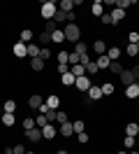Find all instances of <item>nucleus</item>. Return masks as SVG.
<instances>
[{
  "instance_id": "18",
  "label": "nucleus",
  "mask_w": 139,
  "mask_h": 154,
  "mask_svg": "<svg viewBox=\"0 0 139 154\" xmlns=\"http://www.w3.org/2000/svg\"><path fill=\"white\" fill-rule=\"evenodd\" d=\"M70 72H72L74 77H83V75H86V68H83L81 63H77V66H72V68H70Z\"/></svg>"
},
{
  "instance_id": "7",
  "label": "nucleus",
  "mask_w": 139,
  "mask_h": 154,
  "mask_svg": "<svg viewBox=\"0 0 139 154\" xmlns=\"http://www.w3.org/2000/svg\"><path fill=\"white\" fill-rule=\"evenodd\" d=\"M56 135H58V131L54 128V124H46L44 128H42V138H46V140H54Z\"/></svg>"
},
{
  "instance_id": "17",
  "label": "nucleus",
  "mask_w": 139,
  "mask_h": 154,
  "mask_svg": "<svg viewBox=\"0 0 139 154\" xmlns=\"http://www.w3.org/2000/svg\"><path fill=\"white\" fill-rule=\"evenodd\" d=\"M44 103L51 107V110H58V107H60V98H58V96H49Z\"/></svg>"
},
{
  "instance_id": "26",
  "label": "nucleus",
  "mask_w": 139,
  "mask_h": 154,
  "mask_svg": "<svg viewBox=\"0 0 139 154\" xmlns=\"http://www.w3.org/2000/svg\"><path fill=\"white\" fill-rule=\"evenodd\" d=\"M107 56H109L111 61L120 58V47H109V49H107Z\"/></svg>"
},
{
  "instance_id": "48",
  "label": "nucleus",
  "mask_w": 139,
  "mask_h": 154,
  "mask_svg": "<svg viewBox=\"0 0 139 154\" xmlns=\"http://www.w3.org/2000/svg\"><path fill=\"white\" fill-rule=\"evenodd\" d=\"M79 135V143H88V133H86V131H83V133H77Z\"/></svg>"
},
{
  "instance_id": "34",
  "label": "nucleus",
  "mask_w": 139,
  "mask_h": 154,
  "mask_svg": "<svg viewBox=\"0 0 139 154\" xmlns=\"http://www.w3.org/2000/svg\"><path fill=\"white\" fill-rule=\"evenodd\" d=\"M125 54H128V56H137V54H139V47H137V45H130V42H128V47H125Z\"/></svg>"
},
{
  "instance_id": "21",
  "label": "nucleus",
  "mask_w": 139,
  "mask_h": 154,
  "mask_svg": "<svg viewBox=\"0 0 139 154\" xmlns=\"http://www.w3.org/2000/svg\"><path fill=\"white\" fill-rule=\"evenodd\" d=\"M72 7H74V0H63V2H58V10H63L65 14L72 12Z\"/></svg>"
},
{
  "instance_id": "25",
  "label": "nucleus",
  "mask_w": 139,
  "mask_h": 154,
  "mask_svg": "<svg viewBox=\"0 0 139 154\" xmlns=\"http://www.w3.org/2000/svg\"><path fill=\"white\" fill-rule=\"evenodd\" d=\"M30 66H33V70H37V72H39V70H42V68H44V58H30Z\"/></svg>"
},
{
  "instance_id": "3",
  "label": "nucleus",
  "mask_w": 139,
  "mask_h": 154,
  "mask_svg": "<svg viewBox=\"0 0 139 154\" xmlns=\"http://www.w3.org/2000/svg\"><path fill=\"white\" fill-rule=\"evenodd\" d=\"M74 87L79 89V91H86V94H88V89L93 87V82L88 79V75H83V77H77V82H74Z\"/></svg>"
},
{
  "instance_id": "47",
  "label": "nucleus",
  "mask_w": 139,
  "mask_h": 154,
  "mask_svg": "<svg viewBox=\"0 0 139 154\" xmlns=\"http://www.w3.org/2000/svg\"><path fill=\"white\" fill-rule=\"evenodd\" d=\"M49 56H51V51H49V49H42V51H39V58H44V61H46Z\"/></svg>"
},
{
  "instance_id": "51",
  "label": "nucleus",
  "mask_w": 139,
  "mask_h": 154,
  "mask_svg": "<svg viewBox=\"0 0 139 154\" xmlns=\"http://www.w3.org/2000/svg\"><path fill=\"white\" fill-rule=\"evenodd\" d=\"M132 75H135V79L139 82V66H135V68H132Z\"/></svg>"
},
{
  "instance_id": "45",
  "label": "nucleus",
  "mask_w": 139,
  "mask_h": 154,
  "mask_svg": "<svg viewBox=\"0 0 139 154\" xmlns=\"http://www.w3.org/2000/svg\"><path fill=\"white\" fill-rule=\"evenodd\" d=\"M49 110H51V107L46 105V103H42V105H39V115H49Z\"/></svg>"
},
{
  "instance_id": "33",
  "label": "nucleus",
  "mask_w": 139,
  "mask_h": 154,
  "mask_svg": "<svg viewBox=\"0 0 139 154\" xmlns=\"http://www.w3.org/2000/svg\"><path fill=\"white\" fill-rule=\"evenodd\" d=\"M109 70H111V72H114V75H120V72H123V66H120L118 61H111Z\"/></svg>"
},
{
  "instance_id": "32",
  "label": "nucleus",
  "mask_w": 139,
  "mask_h": 154,
  "mask_svg": "<svg viewBox=\"0 0 139 154\" xmlns=\"http://www.w3.org/2000/svg\"><path fill=\"white\" fill-rule=\"evenodd\" d=\"M74 54H79V56H81V54H88V47H86L83 42H77V45H74Z\"/></svg>"
},
{
  "instance_id": "24",
  "label": "nucleus",
  "mask_w": 139,
  "mask_h": 154,
  "mask_svg": "<svg viewBox=\"0 0 139 154\" xmlns=\"http://www.w3.org/2000/svg\"><path fill=\"white\" fill-rule=\"evenodd\" d=\"M51 42H56V45L65 42V33L63 30H54V33H51Z\"/></svg>"
},
{
  "instance_id": "9",
  "label": "nucleus",
  "mask_w": 139,
  "mask_h": 154,
  "mask_svg": "<svg viewBox=\"0 0 139 154\" xmlns=\"http://www.w3.org/2000/svg\"><path fill=\"white\" fill-rule=\"evenodd\" d=\"M42 103H44V98L37 96V94H33V96L28 98V105L33 107V110H39V105H42Z\"/></svg>"
},
{
  "instance_id": "6",
  "label": "nucleus",
  "mask_w": 139,
  "mask_h": 154,
  "mask_svg": "<svg viewBox=\"0 0 139 154\" xmlns=\"http://www.w3.org/2000/svg\"><path fill=\"white\" fill-rule=\"evenodd\" d=\"M120 82H123V87H130V84H135L137 79L132 75V70H123V72H120Z\"/></svg>"
},
{
  "instance_id": "11",
  "label": "nucleus",
  "mask_w": 139,
  "mask_h": 154,
  "mask_svg": "<svg viewBox=\"0 0 139 154\" xmlns=\"http://www.w3.org/2000/svg\"><path fill=\"white\" fill-rule=\"evenodd\" d=\"M88 98H91V100H100L102 98V89L97 87V84H93V87L88 89Z\"/></svg>"
},
{
  "instance_id": "19",
  "label": "nucleus",
  "mask_w": 139,
  "mask_h": 154,
  "mask_svg": "<svg viewBox=\"0 0 139 154\" xmlns=\"http://www.w3.org/2000/svg\"><path fill=\"white\" fill-rule=\"evenodd\" d=\"M46 124H51L46 115H37V117H35V126H37V128H44Z\"/></svg>"
},
{
  "instance_id": "57",
  "label": "nucleus",
  "mask_w": 139,
  "mask_h": 154,
  "mask_svg": "<svg viewBox=\"0 0 139 154\" xmlns=\"http://www.w3.org/2000/svg\"><path fill=\"white\" fill-rule=\"evenodd\" d=\"M137 84H139V82H137Z\"/></svg>"
},
{
  "instance_id": "22",
  "label": "nucleus",
  "mask_w": 139,
  "mask_h": 154,
  "mask_svg": "<svg viewBox=\"0 0 139 154\" xmlns=\"http://www.w3.org/2000/svg\"><path fill=\"white\" fill-rule=\"evenodd\" d=\"M125 135H139V124L130 122V124L125 126Z\"/></svg>"
},
{
  "instance_id": "42",
  "label": "nucleus",
  "mask_w": 139,
  "mask_h": 154,
  "mask_svg": "<svg viewBox=\"0 0 139 154\" xmlns=\"http://www.w3.org/2000/svg\"><path fill=\"white\" fill-rule=\"evenodd\" d=\"M100 21H102V23H107V26H111V23H114V19H111V14H109V12H104V14L100 17Z\"/></svg>"
},
{
  "instance_id": "13",
  "label": "nucleus",
  "mask_w": 139,
  "mask_h": 154,
  "mask_svg": "<svg viewBox=\"0 0 139 154\" xmlns=\"http://www.w3.org/2000/svg\"><path fill=\"white\" fill-rule=\"evenodd\" d=\"M93 49H95V51H97V54H107V45H104V40H95V42H93Z\"/></svg>"
},
{
  "instance_id": "49",
  "label": "nucleus",
  "mask_w": 139,
  "mask_h": 154,
  "mask_svg": "<svg viewBox=\"0 0 139 154\" xmlns=\"http://www.w3.org/2000/svg\"><path fill=\"white\" fill-rule=\"evenodd\" d=\"M39 40H42V42H51V35H49V33H46V30H44V33L39 35Z\"/></svg>"
},
{
  "instance_id": "12",
  "label": "nucleus",
  "mask_w": 139,
  "mask_h": 154,
  "mask_svg": "<svg viewBox=\"0 0 139 154\" xmlns=\"http://www.w3.org/2000/svg\"><path fill=\"white\" fill-rule=\"evenodd\" d=\"M58 133H60V135H65V138H70V135L74 133V128H72V124L67 122V124H60V128H58Z\"/></svg>"
},
{
  "instance_id": "14",
  "label": "nucleus",
  "mask_w": 139,
  "mask_h": 154,
  "mask_svg": "<svg viewBox=\"0 0 139 154\" xmlns=\"http://www.w3.org/2000/svg\"><path fill=\"white\" fill-rule=\"evenodd\" d=\"M39 51H42V49L37 47L35 42H28V56H30V58H37V56H39Z\"/></svg>"
},
{
  "instance_id": "56",
  "label": "nucleus",
  "mask_w": 139,
  "mask_h": 154,
  "mask_svg": "<svg viewBox=\"0 0 139 154\" xmlns=\"http://www.w3.org/2000/svg\"><path fill=\"white\" fill-rule=\"evenodd\" d=\"M118 154H125V152H118Z\"/></svg>"
},
{
  "instance_id": "2",
  "label": "nucleus",
  "mask_w": 139,
  "mask_h": 154,
  "mask_svg": "<svg viewBox=\"0 0 139 154\" xmlns=\"http://www.w3.org/2000/svg\"><path fill=\"white\" fill-rule=\"evenodd\" d=\"M63 33H65V40H70V42H79V38H81V28L77 26V23H65V28H63Z\"/></svg>"
},
{
  "instance_id": "27",
  "label": "nucleus",
  "mask_w": 139,
  "mask_h": 154,
  "mask_svg": "<svg viewBox=\"0 0 139 154\" xmlns=\"http://www.w3.org/2000/svg\"><path fill=\"white\" fill-rule=\"evenodd\" d=\"M100 89H102V96H111V94H114V84H111V82H104Z\"/></svg>"
},
{
  "instance_id": "38",
  "label": "nucleus",
  "mask_w": 139,
  "mask_h": 154,
  "mask_svg": "<svg viewBox=\"0 0 139 154\" xmlns=\"http://www.w3.org/2000/svg\"><path fill=\"white\" fill-rule=\"evenodd\" d=\"M2 124H5V126H14V115L5 112V115H2Z\"/></svg>"
},
{
  "instance_id": "28",
  "label": "nucleus",
  "mask_w": 139,
  "mask_h": 154,
  "mask_svg": "<svg viewBox=\"0 0 139 154\" xmlns=\"http://www.w3.org/2000/svg\"><path fill=\"white\" fill-rule=\"evenodd\" d=\"M72 128H74V133H83V131H86V124H83L81 119H77V122H72Z\"/></svg>"
},
{
  "instance_id": "15",
  "label": "nucleus",
  "mask_w": 139,
  "mask_h": 154,
  "mask_svg": "<svg viewBox=\"0 0 139 154\" xmlns=\"http://www.w3.org/2000/svg\"><path fill=\"white\" fill-rule=\"evenodd\" d=\"M60 82H63L65 87H72L74 82H77V77H74L72 72H65V75H60Z\"/></svg>"
},
{
  "instance_id": "53",
  "label": "nucleus",
  "mask_w": 139,
  "mask_h": 154,
  "mask_svg": "<svg viewBox=\"0 0 139 154\" xmlns=\"http://www.w3.org/2000/svg\"><path fill=\"white\" fill-rule=\"evenodd\" d=\"M5 154H14V149H12V147H9V149H5Z\"/></svg>"
},
{
  "instance_id": "52",
  "label": "nucleus",
  "mask_w": 139,
  "mask_h": 154,
  "mask_svg": "<svg viewBox=\"0 0 139 154\" xmlns=\"http://www.w3.org/2000/svg\"><path fill=\"white\" fill-rule=\"evenodd\" d=\"M56 154H70V152H67V149H58Z\"/></svg>"
},
{
  "instance_id": "36",
  "label": "nucleus",
  "mask_w": 139,
  "mask_h": 154,
  "mask_svg": "<svg viewBox=\"0 0 139 154\" xmlns=\"http://www.w3.org/2000/svg\"><path fill=\"white\" fill-rule=\"evenodd\" d=\"M23 128H26V131L35 128V117H26V119H23Z\"/></svg>"
},
{
  "instance_id": "46",
  "label": "nucleus",
  "mask_w": 139,
  "mask_h": 154,
  "mask_svg": "<svg viewBox=\"0 0 139 154\" xmlns=\"http://www.w3.org/2000/svg\"><path fill=\"white\" fill-rule=\"evenodd\" d=\"M14 154H26V147L23 145H14Z\"/></svg>"
},
{
  "instance_id": "10",
  "label": "nucleus",
  "mask_w": 139,
  "mask_h": 154,
  "mask_svg": "<svg viewBox=\"0 0 139 154\" xmlns=\"http://www.w3.org/2000/svg\"><path fill=\"white\" fill-rule=\"evenodd\" d=\"M95 63H97V68H100V70H104V68H109V66H111V58L107 56V54H102V56L95 58Z\"/></svg>"
},
{
  "instance_id": "41",
  "label": "nucleus",
  "mask_w": 139,
  "mask_h": 154,
  "mask_svg": "<svg viewBox=\"0 0 139 154\" xmlns=\"http://www.w3.org/2000/svg\"><path fill=\"white\" fill-rule=\"evenodd\" d=\"M54 30H58V23H56L54 19H51V21H46V33H49V35H51V33H54Z\"/></svg>"
},
{
  "instance_id": "5",
  "label": "nucleus",
  "mask_w": 139,
  "mask_h": 154,
  "mask_svg": "<svg viewBox=\"0 0 139 154\" xmlns=\"http://www.w3.org/2000/svg\"><path fill=\"white\" fill-rule=\"evenodd\" d=\"M28 138V140H30V143H37V140H42V128H30V131H26V133H23Z\"/></svg>"
},
{
  "instance_id": "1",
  "label": "nucleus",
  "mask_w": 139,
  "mask_h": 154,
  "mask_svg": "<svg viewBox=\"0 0 139 154\" xmlns=\"http://www.w3.org/2000/svg\"><path fill=\"white\" fill-rule=\"evenodd\" d=\"M56 12H58V2H54V0H46V2H42V7H39V14H42L46 21L54 19Z\"/></svg>"
},
{
  "instance_id": "30",
  "label": "nucleus",
  "mask_w": 139,
  "mask_h": 154,
  "mask_svg": "<svg viewBox=\"0 0 139 154\" xmlns=\"http://www.w3.org/2000/svg\"><path fill=\"white\" fill-rule=\"evenodd\" d=\"M30 40H33V30H30V28H23V30H21V42H26V45H28Z\"/></svg>"
},
{
  "instance_id": "55",
  "label": "nucleus",
  "mask_w": 139,
  "mask_h": 154,
  "mask_svg": "<svg viewBox=\"0 0 139 154\" xmlns=\"http://www.w3.org/2000/svg\"><path fill=\"white\" fill-rule=\"evenodd\" d=\"M26 154H35V152H26Z\"/></svg>"
},
{
  "instance_id": "43",
  "label": "nucleus",
  "mask_w": 139,
  "mask_h": 154,
  "mask_svg": "<svg viewBox=\"0 0 139 154\" xmlns=\"http://www.w3.org/2000/svg\"><path fill=\"white\" fill-rule=\"evenodd\" d=\"M128 42H130V45H139V33H135V30H132V33L128 35Z\"/></svg>"
},
{
  "instance_id": "37",
  "label": "nucleus",
  "mask_w": 139,
  "mask_h": 154,
  "mask_svg": "<svg viewBox=\"0 0 139 154\" xmlns=\"http://www.w3.org/2000/svg\"><path fill=\"white\" fill-rule=\"evenodd\" d=\"M135 140H137L135 135H125V138H123V145H125L128 149H132V147H135Z\"/></svg>"
},
{
  "instance_id": "54",
  "label": "nucleus",
  "mask_w": 139,
  "mask_h": 154,
  "mask_svg": "<svg viewBox=\"0 0 139 154\" xmlns=\"http://www.w3.org/2000/svg\"><path fill=\"white\" fill-rule=\"evenodd\" d=\"M130 154H139V152H130Z\"/></svg>"
},
{
  "instance_id": "23",
  "label": "nucleus",
  "mask_w": 139,
  "mask_h": 154,
  "mask_svg": "<svg viewBox=\"0 0 139 154\" xmlns=\"http://www.w3.org/2000/svg\"><path fill=\"white\" fill-rule=\"evenodd\" d=\"M91 12H93V14H95V17H102V14H104V5H102L100 0H97V2H93Z\"/></svg>"
},
{
  "instance_id": "20",
  "label": "nucleus",
  "mask_w": 139,
  "mask_h": 154,
  "mask_svg": "<svg viewBox=\"0 0 139 154\" xmlns=\"http://www.w3.org/2000/svg\"><path fill=\"white\" fill-rule=\"evenodd\" d=\"M56 122H58V124H67V122H70V115L63 112V110H56Z\"/></svg>"
},
{
  "instance_id": "50",
  "label": "nucleus",
  "mask_w": 139,
  "mask_h": 154,
  "mask_svg": "<svg viewBox=\"0 0 139 154\" xmlns=\"http://www.w3.org/2000/svg\"><path fill=\"white\" fill-rule=\"evenodd\" d=\"M46 117H49V122H56V110H49V115H46Z\"/></svg>"
},
{
  "instance_id": "31",
  "label": "nucleus",
  "mask_w": 139,
  "mask_h": 154,
  "mask_svg": "<svg viewBox=\"0 0 139 154\" xmlns=\"http://www.w3.org/2000/svg\"><path fill=\"white\" fill-rule=\"evenodd\" d=\"M5 112L14 115V112H16V100H5Z\"/></svg>"
},
{
  "instance_id": "4",
  "label": "nucleus",
  "mask_w": 139,
  "mask_h": 154,
  "mask_svg": "<svg viewBox=\"0 0 139 154\" xmlns=\"http://www.w3.org/2000/svg\"><path fill=\"white\" fill-rule=\"evenodd\" d=\"M14 56H19V58H23V56H28V45L26 42H14Z\"/></svg>"
},
{
  "instance_id": "40",
  "label": "nucleus",
  "mask_w": 139,
  "mask_h": 154,
  "mask_svg": "<svg viewBox=\"0 0 139 154\" xmlns=\"http://www.w3.org/2000/svg\"><path fill=\"white\" fill-rule=\"evenodd\" d=\"M67 61H70V51H58V63H67Z\"/></svg>"
},
{
  "instance_id": "8",
  "label": "nucleus",
  "mask_w": 139,
  "mask_h": 154,
  "mask_svg": "<svg viewBox=\"0 0 139 154\" xmlns=\"http://www.w3.org/2000/svg\"><path fill=\"white\" fill-rule=\"evenodd\" d=\"M125 98H139V84L137 82L130 84V87H125Z\"/></svg>"
},
{
  "instance_id": "29",
  "label": "nucleus",
  "mask_w": 139,
  "mask_h": 154,
  "mask_svg": "<svg viewBox=\"0 0 139 154\" xmlns=\"http://www.w3.org/2000/svg\"><path fill=\"white\" fill-rule=\"evenodd\" d=\"M54 21H56V23H67V14H65L63 10H58V12H56V17H54Z\"/></svg>"
},
{
  "instance_id": "39",
  "label": "nucleus",
  "mask_w": 139,
  "mask_h": 154,
  "mask_svg": "<svg viewBox=\"0 0 139 154\" xmlns=\"http://www.w3.org/2000/svg\"><path fill=\"white\" fill-rule=\"evenodd\" d=\"M130 5H135V2H132V0H116V7H118V10H128Z\"/></svg>"
},
{
  "instance_id": "35",
  "label": "nucleus",
  "mask_w": 139,
  "mask_h": 154,
  "mask_svg": "<svg viewBox=\"0 0 139 154\" xmlns=\"http://www.w3.org/2000/svg\"><path fill=\"white\" fill-rule=\"evenodd\" d=\"M97 70H100V68H97V63H95V61H91V63L86 66V75H95Z\"/></svg>"
},
{
  "instance_id": "16",
  "label": "nucleus",
  "mask_w": 139,
  "mask_h": 154,
  "mask_svg": "<svg viewBox=\"0 0 139 154\" xmlns=\"http://www.w3.org/2000/svg\"><path fill=\"white\" fill-rule=\"evenodd\" d=\"M111 19H114V23H118V21H123V17H125V10H118V7H114V12H109Z\"/></svg>"
},
{
  "instance_id": "44",
  "label": "nucleus",
  "mask_w": 139,
  "mask_h": 154,
  "mask_svg": "<svg viewBox=\"0 0 139 154\" xmlns=\"http://www.w3.org/2000/svg\"><path fill=\"white\" fill-rule=\"evenodd\" d=\"M65 72H70V66L67 63H58V75H65Z\"/></svg>"
}]
</instances>
